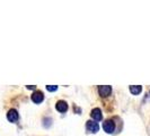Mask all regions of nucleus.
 Here are the masks:
<instances>
[{
  "label": "nucleus",
  "instance_id": "obj_1",
  "mask_svg": "<svg viewBox=\"0 0 150 136\" xmlns=\"http://www.w3.org/2000/svg\"><path fill=\"white\" fill-rule=\"evenodd\" d=\"M98 93L102 98H106L111 95L112 93V86L111 85H99L98 86Z\"/></svg>",
  "mask_w": 150,
  "mask_h": 136
},
{
  "label": "nucleus",
  "instance_id": "obj_2",
  "mask_svg": "<svg viewBox=\"0 0 150 136\" xmlns=\"http://www.w3.org/2000/svg\"><path fill=\"white\" fill-rule=\"evenodd\" d=\"M103 128L107 134H112L115 130V121L113 119H107L103 122Z\"/></svg>",
  "mask_w": 150,
  "mask_h": 136
},
{
  "label": "nucleus",
  "instance_id": "obj_3",
  "mask_svg": "<svg viewBox=\"0 0 150 136\" xmlns=\"http://www.w3.org/2000/svg\"><path fill=\"white\" fill-rule=\"evenodd\" d=\"M86 129L89 133L95 134V133H97L98 130H99V125H98V122L94 120H87V122H86Z\"/></svg>",
  "mask_w": 150,
  "mask_h": 136
},
{
  "label": "nucleus",
  "instance_id": "obj_4",
  "mask_svg": "<svg viewBox=\"0 0 150 136\" xmlns=\"http://www.w3.org/2000/svg\"><path fill=\"white\" fill-rule=\"evenodd\" d=\"M43 100H44V93L42 91H35V92H33V94H32V101L34 103L38 105V103L43 102Z\"/></svg>",
  "mask_w": 150,
  "mask_h": 136
},
{
  "label": "nucleus",
  "instance_id": "obj_5",
  "mask_svg": "<svg viewBox=\"0 0 150 136\" xmlns=\"http://www.w3.org/2000/svg\"><path fill=\"white\" fill-rule=\"evenodd\" d=\"M90 117L94 121H100L103 119V115H102V110L99 108H94L90 112Z\"/></svg>",
  "mask_w": 150,
  "mask_h": 136
},
{
  "label": "nucleus",
  "instance_id": "obj_6",
  "mask_svg": "<svg viewBox=\"0 0 150 136\" xmlns=\"http://www.w3.org/2000/svg\"><path fill=\"white\" fill-rule=\"evenodd\" d=\"M18 118H19V115H18L16 109H10L7 112L8 121H10V122H16V121L18 120Z\"/></svg>",
  "mask_w": 150,
  "mask_h": 136
},
{
  "label": "nucleus",
  "instance_id": "obj_7",
  "mask_svg": "<svg viewBox=\"0 0 150 136\" xmlns=\"http://www.w3.org/2000/svg\"><path fill=\"white\" fill-rule=\"evenodd\" d=\"M68 108H69V106H68V103L64 101V100H60V101H58L57 102V105H55V109L59 111V112H67L68 111Z\"/></svg>",
  "mask_w": 150,
  "mask_h": 136
},
{
  "label": "nucleus",
  "instance_id": "obj_8",
  "mask_svg": "<svg viewBox=\"0 0 150 136\" xmlns=\"http://www.w3.org/2000/svg\"><path fill=\"white\" fill-rule=\"evenodd\" d=\"M141 91H142V86H140V85H131V86H130V92H131L133 95L140 94Z\"/></svg>",
  "mask_w": 150,
  "mask_h": 136
},
{
  "label": "nucleus",
  "instance_id": "obj_9",
  "mask_svg": "<svg viewBox=\"0 0 150 136\" xmlns=\"http://www.w3.org/2000/svg\"><path fill=\"white\" fill-rule=\"evenodd\" d=\"M46 90L49 92H55L58 90V85H46Z\"/></svg>",
  "mask_w": 150,
  "mask_h": 136
},
{
  "label": "nucleus",
  "instance_id": "obj_10",
  "mask_svg": "<svg viewBox=\"0 0 150 136\" xmlns=\"http://www.w3.org/2000/svg\"><path fill=\"white\" fill-rule=\"evenodd\" d=\"M27 89H28V90H35L36 86H35V85H33V86H32V85H27Z\"/></svg>",
  "mask_w": 150,
  "mask_h": 136
}]
</instances>
